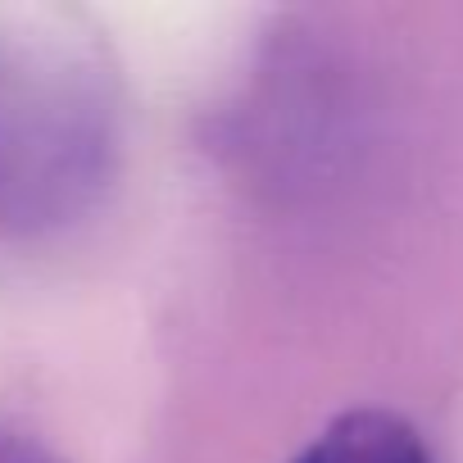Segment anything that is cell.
<instances>
[{"label":"cell","instance_id":"obj_1","mask_svg":"<svg viewBox=\"0 0 463 463\" xmlns=\"http://www.w3.org/2000/svg\"><path fill=\"white\" fill-rule=\"evenodd\" d=\"M100 146V100L73 64L0 46V227L73 209L96 182Z\"/></svg>","mask_w":463,"mask_h":463},{"label":"cell","instance_id":"obj_2","mask_svg":"<svg viewBox=\"0 0 463 463\" xmlns=\"http://www.w3.org/2000/svg\"><path fill=\"white\" fill-rule=\"evenodd\" d=\"M291 463H431V454L404 413L359 404L318 427Z\"/></svg>","mask_w":463,"mask_h":463},{"label":"cell","instance_id":"obj_3","mask_svg":"<svg viewBox=\"0 0 463 463\" xmlns=\"http://www.w3.org/2000/svg\"><path fill=\"white\" fill-rule=\"evenodd\" d=\"M0 463H69L60 449H51L42 436L0 418Z\"/></svg>","mask_w":463,"mask_h":463}]
</instances>
